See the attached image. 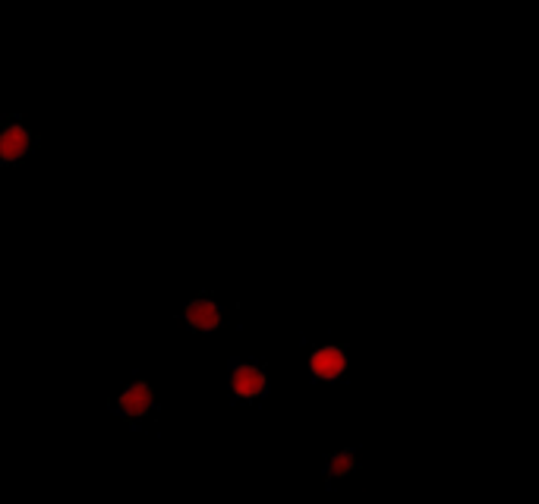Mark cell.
<instances>
[{
    "label": "cell",
    "instance_id": "6da1fadb",
    "mask_svg": "<svg viewBox=\"0 0 539 504\" xmlns=\"http://www.w3.org/2000/svg\"><path fill=\"white\" fill-rule=\"evenodd\" d=\"M347 369H350V356L338 344H322L309 353V375L316 382H338L341 375H347Z\"/></svg>",
    "mask_w": 539,
    "mask_h": 504
},
{
    "label": "cell",
    "instance_id": "7a4b0ae2",
    "mask_svg": "<svg viewBox=\"0 0 539 504\" xmlns=\"http://www.w3.org/2000/svg\"><path fill=\"white\" fill-rule=\"evenodd\" d=\"M114 410L123 419H130V423H136V419H145L155 410V388L149 382H142V378H136V382H130L127 388L117 394Z\"/></svg>",
    "mask_w": 539,
    "mask_h": 504
},
{
    "label": "cell",
    "instance_id": "3957f363",
    "mask_svg": "<svg viewBox=\"0 0 539 504\" xmlns=\"http://www.w3.org/2000/svg\"><path fill=\"white\" fill-rule=\"evenodd\" d=\"M231 394L237 401H262L268 394V372L259 363H237L231 369Z\"/></svg>",
    "mask_w": 539,
    "mask_h": 504
},
{
    "label": "cell",
    "instance_id": "277c9868",
    "mask_svg": "<svg viewBox=\"0 0 539 504\" xmlns=\"http://www.w3.org/2000/svg\"><path fill=\"white\" fill-rule=\"evenodd\" d=\"M183 319H186V325H190V331L212 334V331H218V328H221V322H224V312H221V306H218L212 297H196L190 306H186Z\"/></svg>",
    "mask_w": 539,
    "mask_h": 504
},
{
    "label": "cell",
    "instance_id": "5b68a950",
    "mask_svg": "<svg viewBox=\"0 0 539 504\" xmlns=\"http://www.w3.org/2000/svg\"><path fill=\"white\" fill-rule=\"evenodd\" d=\"M32 149V136L26 126L19 123H10L4 133H0V161L4 164H13L19 158H26V152Z\"/></svg>",
    "mask_w": 539,
    "mask_h": 504
},
{
    "label": "cell",
    "instance_id": "8992f818",
    "mask_svg": "<svg viewBox=\"0 0 539 504\" xmlns=\"http://www.w3.org/2000/svg\"><path fill=\"white\" fill-rule=\"evenodd\" d=\"M360 470V454L357 448H338L335 454H328L325 460V479L328 482H338V479H347Z\"/></svg>",
    "mask_w": 539,
    "mask_h": 504
}]
</instances>
